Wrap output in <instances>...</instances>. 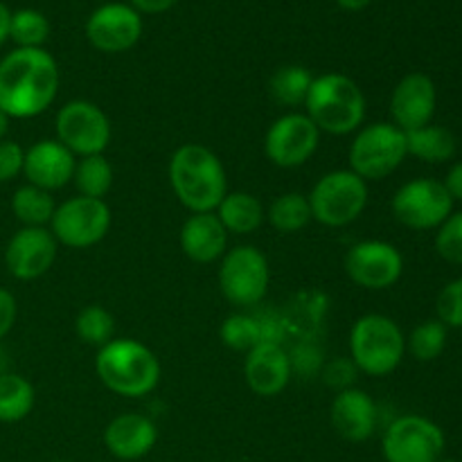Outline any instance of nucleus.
I'll list each match as a JSON object with an SVG mask.
<instances>
[{
	"instance_id": "1",
	"label": "nucleus",
	"mask_w": 462,
	"mask_h": 462,
	"mask_svg": "<svg viewBox=\"0 0 462 462\" xmlns=\"http://www.w3.org/2000/svg\"><path fill=\"white\" fill-rule=\"evenodd\" d=\"M59 93V66L45 48H16L0 61V111L27 120L48 111Z\"/></svg>"
},
{
	"instance_id": "2",
	"label": "nucleus",
	"mask_w": 462,
	"mask_h": 462,
	"mask_svg": "<svg viewBox=\"0 0 462 462\" xmlns=\"http://www.w3.org/2000/svg\"><path fill=\"white\" fill-rule=\"evenodd\" d=\"M167 176L180 206L188 208L192 215L215 212L230 192L221 158L199 143H185L171 153Z\"/></svg>"
},
{
	"instance_id": "3",
	"label": "nucleus",
	"mask_w": 462,
	"mask_h": 462,
	"mask_svg": "<svg viewBox=\"0 0 462 462\" xmlns=\"http://www.w3.org/2000/svg\"><path fill=\"white\" fill-rule=\"evenodd\" d=\"M95 373L111 393L129 400L152 395L161 383V361L144 343L135 338H113L99 347Z\"/></svg>"
},
{
	"instance_id": "4",
	"label": "nucleus",
	"mask_w": 462,
	"mask_h": 462,
	"mask_svg": "<svg viewBox=\"0 0 462 462\" xmlns=\"http://www.w3.org/2000/svg\"><path fill=\"white\" fill-rule=\"evenodd\" d=\"M365 95L352 77L341 72H325L314 77L305 102V113L320 134L350 135L364 126Z\"/></svg>"
},
{
	"instance_id": "5",
	"label": "nucleus",
	"mask_w": 462,
	"mask_h": 462,
	"mask_svg": "<svg viewBox=\"0 0 462 462\" xmlns=\"http://www.w3.org/2000/svg\"><path fill=\"white\" fill-rule=\"evenodd\" d=\"M406 355V337L386 314H365L350 329V359L368 377L395 373Z\"/></svg>"
},
{
	"instance_id": "6",
	"label": "nucleus",
	"mask_w": 462,
	"mask_h": 462,
	"mask_svg": "<svg viewBox=\"0 0 462 462\" xmlns=\"http://www.w3.org/2000/svg\"><path fill=\"white\" fill-rule=\"evenodd\" d=\"M406 134L397 129L393 122H374L364 125L352 138L347 149V170L368 183V180H383L397 171V167L406 161Z\"/></svg>"
},
{
	"instance_id": "7",
	"label": "nucleus",
	"mask_w": 462,
	"mask_h": 462,
	"mask_svg": "<svg viewBox=\"0 0 462 462\" xmlns=\"http://www.w3.org/2000/svg\"><path fill=\"white\" fill-rule=\"evenodd\" d=\"M311 219L328 228H343L364 215L368 206V183L352 170L328 171L307 194Z\"/></svg>"
},
{
	"instance_id": "8",
	"label": "nucleus",
	"mask_w": 462,
	"mask_h": 462,
	"mask_svg": "<svg viewBox=\"0 0 462 462\" xmlns=\"http://www.w3.org/2000/svg\"><path fill=\"white\" fill-rule=\"evenodd\" d=\"M271 284V266L264 253L255 246H235L226 251L219 264L221 296L239 310L257 307L266 298Z\"/></svg>"
},
{
	"instance_id": "9",
	"label": "nucleus",
	"mask_w": 462,
	"mask_h": 462,
	"mask_svg": "<svg viewBox=\"0 0 462 462\" xmlns=\"http://www.w3.org/2000/svg\"><path fill=\"white\" fill-rule=\"evenodd\" d=\"M111 208L104 199L72 197L59 203L50 221V233L54 235L57 244L68 248L97 246L111 230Z\"/></svg>"
},
{
	"instance_id": "10",
	"label": "nucleus",
	"mask_w": 462,
	"mask_h": 462,
	"mask_svg": "<svg viewBox=\"0 0 462 462\" xmlns=\"http://www.w3.org/2000/svg\"><path fill=\"white\" fill-rule=\"evenodd\" d=\"M57 140L75 158L97 156L111 143V120L97 104L88 99H72L59 108L54 117Z\"/></svg>"
},
{
	"instance_id": "11",
	"label": "nucleus",
	"mask_w": 462,
	"mask_h": 462,
	"mask_svg": "<svg viewBox=\"0 0 462 462\" xmlns=\"http://www.w3.org/2000/svg\"><path fill=\"white\" fill-rule=\"evenodd\" d=\"M445 431L422 415H402L393 420L382 438L386 462H436L445 454Z\"/></svg>"
},
{
	"instance_id": "12",
	"label": "nucleus",
	"mask_w": 462,
	"mask_h": 462,
	"mask_svg": "<svg viewBox=\"0 0 462 462\" xmlns=\"http://www.w3.org/2000/svg\"><path fill=\"white\" fill-rule=\"evenodd\" d=\"M393 215L411 230L440 228L454 212V199L436 179H413L393 197Z\"/></svg>"
},
{
	"instance_id": "13",
	"label": "nucleus",
	"mask_w": 462,
	"mask_h": 462,
	"mask_svg": "<svg viewBox=\"0 0 462 462\" xmlns=\"http://www.w3.org/2000/svg\"><path fill=\"white\" fill-rule=\"evenodd\" d=\"M320 144V131L307 113L289 111L269 126L264 135V153L280 170L302 167Z\"/></svg>"
},
{
	"instance_id": "14",
	"label": "nucleus",
	"mask_w": 462,
	"mask_h": 462,
	"mask_svg": "<svg viewBox=\"0 0 462 462\" xmlns=\"http://www.w3.org/2000/svg\"><path fill=\"white\" fill-rule=\"evenodd\" d=\"M346 273L356 287L383 291L400 282L404 273V257L393 244L382 239H364L347 248Z\"/></svg>"
},
{
	"instance_id": "15",
	"label": "nucleus",
	"mask_w": 462,
	"mask_h": 462,
	"mask_svg": "<svg viewBox=\"0 0 462 462\" xmlns=\"http://www.w3.org/2000/svg\"><path fill=\"white\" fill-rule=\"evenodd\" d=\"M140 36H143V16L125 3L102 5L86 21V39L99 52H126L138 43Z\"/></svg>"
},
{
	"instance_id": "16",
	"label": "nucleus",
	"mask_w": 462,
	"mask_h": 462,
	"mask_svg": "<svg viewBox=\"0 0 462 462\" xmlns=\"http://www.w3.org/2000/svg\"><path fill=\"white\" fill-rule=\"evenodd\" d=\"M57 239L50 228H30L23 226L14 237L9 239L5 251V264L16 280H36L52 269L57 260Z\"/></svg>"
},
{
	"instance_id": "17",
	"label": "nucleus",
	"mask_w": 462,
	"mask_h": 462,
	"mask_svg": "<svg viewBox=\"0 0 462 462\" xmlns=\"http://www.w3.org/2000/svg\"><path fill=\"white\" fill-rule=\"evenodd\" d=\"M438 106L436 84L424 72L402 77L391 95V117L397 129L413 131L431 125Z\"/></svg>"
},
{
	"instance_id": "18",
	"label": "nucleus",
	"mask_w": 462,
	"mask_h": 462,
	"mask_svg": "<svg viewBox=\"0 0 462 462\" xmlns=\"http://www.w3.org/2000/svg\"><path fill=\"white\" fill-rule=\"evenodd\" d=\"M77 158L59 140H39L25 152L23 174L34 188L54 192L72 183Z\"/></svg>"
},
{
	"instance_id": "19",
	"label": "nucleus",
	"mask_w": 462,
	"mask_h": 462,
	"mask_svg": "<svg viewBox=\"0 0 462 462\" xmlns=\"http://www.w3.org/2000/svg\"><path fill=\"white\" fill-rule=\"evenodd\" d=\"M246 386L260 397H278L291 382V359L278 343H262L246 352L244 361Z\"/></svg>"
},
{
	"instance_id": "20",
	"label": "nucleus",
	"mask_w": 462,
	"mask_h": 462,
	"mask_svg": "<svg viewBox=\"0 0 462 462\" xmlns=\"http://www.w3.org/2000/svg\"><path fill=\"white\" fill-rule=\"evenodd\" d=\"M158 442V429L153 420L140 413H122L104 429V447L117 460L134 462L152 454Z\"/></svg>"
},
{
	"instance_id": "21",
	"label": "nucleus",
	"mask_w": 462,
	"mask_h": 462,
	"mask_svg": "<svg viewBox=\"0 0 462 462\" xmlns=\"http://www.w3.org/2000/svg\"><path fill=\"white\" fill-rule=\"evenodd\" d=\"M329 422L343 440L365 442L377 429V404L368 393L352 386L337 393L329 409Z\"/></svg>"
},
{
	"instance_id": "22",
	"label": "nucleus",
	"mask_w": 462,
	"mask_h": 462,
	"mask_svg": "<svg viewBox=\"0 0 462 462\" xmlns=\"http://www.w3.org/2000/svg\"><path fill=\"white\" fill-rule=\"evenodd\" d=\"M228 230L215 212H197L185 219L179 242L185 257L197 264H212L228 251Z\"/></svg>"
},
{
	"instance_id": "23",
	"label": "nucleus",
	"mask_w": 462,
	"mask_h": 462,
	"mask_svg": "<svg viewBox=\"0 0 462 462\" xmlns=\"http://www.w3.org/2000/svg\"><path fill=\"white\" fill-rule=\"evenodd\" d=\"M215 215L228 230V235H251L264 224L266 210L255 194L228 192L217 206Z\"/></svg>"
},
{
	"instance_id": "24",
	"label": "nucleus",
	"mask_w": 462,
	"mask_h": 462,
	"mask_svg": "<svg viewBox=\"0 0 462 462\" xmlns=\"http://www.w3.org/2000/svg\"><path fill=\"white\" fill-rule=\"evenodd\" d=\"M406 152L409 156L431 162V165L447 162L456 156V135L445 126H420V129L406 131Z\"/></svg>"
},
{
	"instance_id": "25",
	"label": "nucleus",
	"mask_w": 462,
	"mask_h": 462,
	"mask_svg": "<svg viewBox=\"0 0 462 462\" xmlns=\"http://www.w3.org/2000/svg\"><path fill=\"white\" fill-rule=\"evenodd\" d=\"M311 81H314V75H311L305 66L289 63V66L278 68V70L271 75L269 79L271 97H273L280 106L300 108L305 106L307 95H310V88H311Z\"/></svg>"
},
{
	"instance_id": "26",
	"label": "nucleus",
	"mask_w": 462,
	"mask_h": 462,
	"mask_svg": "<svg viewBox=\"0 0 462 462\" xmlns=\"http://www.w3.org/2000/svg\"><path fill=\"white\" fill-rule=\"evenodd\" d=\"M12 210L23 226H30V228H48L54 210H57V203H54L52 192H45V189L27 183L14 192Z\"/></svg>"
},
{
	"instance_id": "27",
	"label": "nucleus",
	"mask_w": 462,
	"mask_h": 462,
	"mask_svg": "<svg viewBox=\"0 0 462 462\" xmlns=\"http://www.w3.org/2000/svg\"><path fill=\"white\" fill-rule=\"evenodd\" d=\"M36 402L34 386L16 373L0 377V422L14 424L32 413Z\"/></svg>"
},
{
	"instance_id": "28",
	"label": "nucleus",
	"mask_w": 462,
	"mask_h": 462,
	"mask_svg": "<svg viewBox=\"0 0 462 462\" xmlns=\"http://www.w3.org/2000/svg\"><path fill=\"white\" fill-rule=\"evenodd\" d=\"M266 219L282 235L300 233L302 228L310 226V221H314L311 219L310 199H307V194L300 192L280 194L266 210Z\"/></svg>"
},
{
	"instance_id": "29",
	"label": "nucleus",
	"mask_w": 462,
	"mask_h": 462,
	"mask_svg": "<svg viewBox=\"0 0 462 462\" xmlns=\"http://www.w3.org/2000/svg\"><path fill=\"white\" fill-rule=\"evenodd\" d=\"M113 179H116V171H113V165L104 153L77 158L72 183H75L79 197L104 199L108 189L113 188Z\"/></svg>"
},
{
	"instance_id": "30",
	"label": "nucleus",
	"mask_w": 462,
	"mask_h": 462,
	"mask_svg": "<svg viewBox=\"0 0 462 462\" xmlns=\"http://www.w3.org/2000/svg\"><path fill=\"white\" fill-rule=\"evenodd\" d=\"M75 334L84 346L99 350L116 338V319L102 305H88L77 314Z\"/></svg>"
},
{
	"instance_id": "31",
	"label": "nucleus",
	"mask_w": 462,
	"mask_h": 462,
	"mask_svg": "<svg viewBox=\"0 0 462 462\" xmlns=\"http://www.w3.org/2000/svg\"><path fill=\"white\" fill-rule=\"evenodd\" d=\"M221 343L235 352H251L253 347L264 343L260 316L253 314H233L221 323L219 328Z\"/></svg>"
},
{
	"instance_id": "32",
	"label": "nucleus",
	"mask_w": 462,
	"mask_h": 462,
	"mask_svg": "<svg viewBox=\"0 0 462 462\" xmlns=\"http://www.w3.org/2000/svg\"><path fill=\"white\" fill-rule=\"evenodd\" d=\"M9 39L16 43V48H43L50 39V21L39 9H18L12 12L9 21Z\"/></svg>"
},
{
	"instance_id": "33",
	"label": "nucleus",
	"mask_w": 462,
	"mask_h": 462,
	"mask_svg": "<svg viewBox=\"0 0 462 462\" xmlns=\"http://www.w3.org/2000/svg\"><path fill=\"white\" fill-rule=\"evenodd\" d=\"M447 347V325L438 319L424 320L406 338V352H411L415 361L429 364L436 361Z\"/></svg>"
},
{
	"instance_id": "34",
	"label": "nucleus",
	"mask_w": 462,
	"mask_h": 462,
	"mask_svg": "<svg viewBox=\"0 0 462 462\" xmlns=\"http://www.w3.org/2000/svg\"><path fill=\"white\" fill-rule=\"evenodd\" d=\"M436 251L442 260L462 266V212H451L449 219L438 228Z\"/></svg>"
},
{
	"instance_id": "35",
	"label": "nucleus",
	"mask_w": 462,
	"mask_h": 462,
	"mask_svg": "<svg viewBox=\"0 0 462 462\" xmlns=\"http://www.w3.org/2000/svg\"><path fill=\"white\" fill-rule=\"evenodd\" d=\"M438 320L447 328L462 329V278L445 284L436 302Z\"/></svg>"
},
{
	"instance_id": "36",
	"label": "nucleus",
	"mask_w": 462,
	"mask_h": 462,
	"mask_svg": "<svg viewBox=\"0 0 462 462\" xmlns=\"http://www.w3.org/2000/svg\"><path fill=\"white\" fill-rule=\"evenodd\" d=\"M356 365L352 364V359H334L329 364H323V370H320V377L323 382L328 383L329 388H334L337 393L347 391V388L355 386V377H356Z\"/></svg>"
},
{
	"instance_id": "37",
	"label": "nucleus",
	"mask_w": 462,
	"mask_h": 462,
	"mask_svg": "<svg viewBox=\"0 0 462 462\" xmlns=\"http://www.w3.org/2000/svg\"><path fill=\"white\" fill-rule=\"evenodd\" d=\"M289 359H291V373H300L305 377H314L316 373L323 370V352H319V347L311 346V343H302L296 350L289 352Z\"/></svg>"
},
{
	"instance_id": "38",
	"label": "nucleus",
	"mask_w": 462,
	"mask_h": 462,
	"mask_svg": "<svg viewBox=\"0 0 462 462\" xmlns=\"http://www.w3.org/2000/svg\"><path fill=\"white\" fill-rule=\"evenodd\" d=\"M25 149L12 140H0V183H9L23 174Z\"/></svg>"
},
{
	"instance_id": "39",
	"label": "nucleus",
	"mask_w": 462,
	"mask_h": 462,
	"mask_svg": "<svg viewBox=\"0 0 462 462\" xmlns=\"http://www.w3.org/2000/svg\"><path fill=\"white\" fill-rule=\"evenodd\" d=\"M16 298L7 289H0V341L12 332L14 323H16Z\"/></svg>"
},
{
	"instance_id": "40",
	"label": "nucleus",
	"mask_w": 462,
	"mask_h": 462,
	"mask_svg": "<svg viewBox=\"0 0 462 462\" xmlns=\"http://www.w3.org/2000/svg\"><path fill=\"white\" fill-rule=\"evenodd\" d=\"M442 185L447 188L449 197L456 201H462V161L456 162L449 171H447V179L442 180Z\"/></svg>"
},
{
	"instance_id": "41",
	"label": "nucleus",
	"mask_w": 462,
	"mask_h": 462,
	"mask_svg": "<svg viewBox=\"0 0 462 462\" xmlns=\"http://www.w3.org/2000/svg\"><path fill=\"white\" fill-rule=\"evenodd\" d=\"M179 0H131V7L138 14H162L170 12Z\"/></svg>"
},
{
	"instance_id": "42",
	"label": "nucleus",
	"mask_w": 462,
	"mask_h": 462,
	"mask_svg": "<svg viewBox=\"0 0 462 462\" xmlns=\"http://www.w3.org/2000/svg\"><path fill=\"white\" fill-rule=\"evenodd\" d=\"M9 21H12V12L5 3H0V45L9 39Z\"/></svg>"
},
{
	"instance_id": "43",
	"label": "nucleus",
	"mask_w": 462,
	"mask_h": 462,
	"mask_svg": "<svg viewBox=\"0 0 462 462\" xmlns=\"http://www.w3.org/2000/svg\"><path fill=\"white\" fill-rule=\"evenodd\" d=\"M337 5L346 12H361L370 5V0H337Z\"/></svg>"
},
{
	"instance_id": "44",
	"label": "nucleus",
	"mask_w": 462,
	"mask_h": 462,
	"mask_svg": "<svg viewBox=\"0 0 462 462\" xmlns=\"http://www.w3.org/2000/svg\"><path fill=\"white\" fill-rule=\"evenodd\" d=\"M9 120H12V117H9L5 111H0V140H5V135H7Z\"/></svg>"
},
{
	"instance_id": "45",
	"label": "nucleus",
	"mask_w": 462,
	"mask_h": 462,
	"mask_svg": "<svg viewBox=\"0 0 462 462\" xmlns=\"http://www.w3.org/2000/svg\"><path fill=\"white\" fill-rule=\"evenodd\" d=\"M7 373H9V356H7V352H5V347L0 346V377Z\"/></svg>"
},
{
	"instance_id": "46",
	"label": "nucleus",
	"mask_w": 462,
	"mask_h": 462,
	"mask_svg": "<svg viewBox=\"0 0 462 462\" xmlns=\"http://www.w3.org/2000/svg\"><path fill=\"white\" fill-rule=\"evenodd\" d=\"M436 462H458V460H454V458H440V460H436Z\"/></svg>"
},
{
	"instance_id": "47",
	"label": "nucleus",
	"mask_w": 462,
	"mask_h": 462,
	"mask_svg": "<svg viewBox=\"0 0 462 462\" xmlns=\"http://www.w3.org/2000/svg\"><path fill=\"white\" fill-rule=\"evenodd\" d=\"M52 462H72V460H52Z\"/></svg>"
}]
</instances>
